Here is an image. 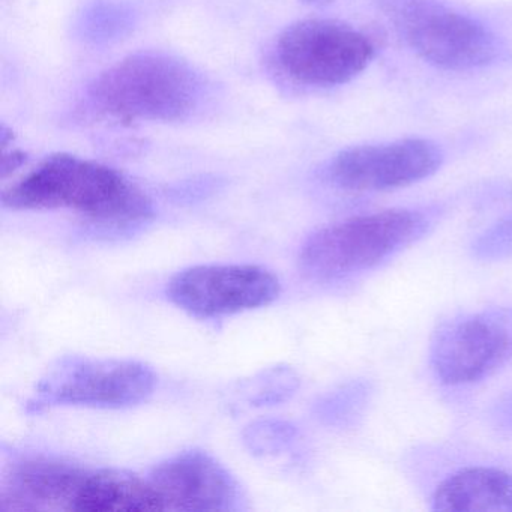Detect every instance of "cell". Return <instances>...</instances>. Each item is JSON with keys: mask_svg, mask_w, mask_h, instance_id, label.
<instances>
[{"mask_svg": "<svg viewBox=\"0 0 512 512\" xmlns=\"http://www.w3.org/2000/svg\"><path fill=\"white\" fill-rule=\"evenodd\" d=\"M5 208L67 209L101 229L130 230L154 215L149 197L127 176L97 161L52 155L2 194Z\"/></svg>", "mask_w": 512, "mask_h": 512, "instance_id": "obj_1", "label": "cell"}, {"mask_svg": "<svg viewBox=\"0 0 512 512\" xmlns=\"http://www.w3.org/2000/svg\"><path fill=\"white\" fill-rule=\"evenodd\" d=\"M193 68L172 56L139 53L104 71L89 86L95 112L119 122H175L202 100Z\"/></svg>", "mask_w": 512, "mask_h": 512, "instance_id": "obj_2", "label": "cell"}, {"mask_svg": "<svg viewBox=\"0 0 512 512\" xmlns=\"http://www.w3.org/2000/svg\"><path fill=\"white\" fill-rule=\"evenodd\" d=\"M428 218L413 209H388L323 227L302 245V271L316 280H341L368 271L425 235Z\"/></svg>", "mask_w": 512, "mask_h": 512, "instance_id": "obj_3", "label": "cell"}, {"mask_svg": "<svg viewBox=\"0 0 512 512\" xmlns=\"http://www.w3.org/2000/svg\"><path fill=\"white\" fill-rule=\"evenodd\" d=\"M157 382L148 364L133 359L65 356L41 377L28 410L40 412L56 406L124 409L148 400Z\"/></svg>", "mask_w": 512, "mask_h": 512, "instance_id": "obj_4", "label": "cell"}, {"mask_svg": "<svg viewBox=\"0 0 512 512\" xmlns=\"http://www.w3.org/2000/svg\"><path fill=\"white\" fill-rule=\"evenodd\" d=\"M275 56L296 83L326 88L359 76L373 61L374 46L347 23L313 19L287 28L278 38Z\"/></svg>", "mask_w": 512, "mask_h": 512, "instance_id": "obj_5", "label": "cell"}, {"mask_svg": "<svg viewBox=\"0 0 512 512\" xmlns=\"http://www.w3.org/2000/svg\"><path fill=\"white\" fill-rule=\"evenodd\" d=\"M395 25L419 58L443 70H478L499 56V43L484 25L436 0H403Z\"/></svg>", "mask_w": 512, "mask_h": 512, "instance_id": "obj_6", "label": "cell"}, {"mask_svg": "<svg viewBox=\"0 0 512 512\" xmlns=\"http://www.w3.org/2000/svg\"><path fill=\"white\" fill-rule=\"evenodd\" d=\"M511 359L512 308L455 317L440 326L431 341V367L449 386L479 382Z\"/></svg>", "mask_w": 512, "mask_h": 512, "instance_id": "obj_7", "label": "cell"}, {"mask_svg": "<svg viewBox=\"0 0 512 512\" xmlns=\"http://www.w3.org/2000/svg\"><path fill=\"white\" fill-rule=\"evenodd\" d=\"M280 280L257 265H200L170 280V301L202 319L233 316L272 304L280 296Z\"/></svg>", "mask_w": 512, "mask_h": 512, "instance_id": "obj_8", "label": "cell"}, {"mask_svg": "<svg viewBox=\"0 0 512 512\" xmlns=\"http://www.w3.org/2000/svg\"><path fill=\"white\" fill-rule=\"evenodd\" d=\"M443 152L427 139H404L355 146L340 152L328 167L329 181L356 193L409 187L437 172Z\"/></svg>", "mask_w": 512, "mask_h": 512, "instance_id": "obj_9", "label": "cell"}, {"mask_svg": "<svg viewBox=\"0 0 512 512\" xmlns=\"http://www.w3.org/2000/svg\"><path fill=\"white\" fill-rule=\"evenodd\" d=\"M149 482L164 511H236L242 494L232 473L208 452H179L158 464Z\"/></svg>", "mask_w": 512, "mask_h": 512, "instance_id": "obj_10", "label": "cell"}, {"mask_svg": "<svg viewBox=\"0 0 512 512\" xmlns=\"http://www.w3.org/2000/svg\"><path fill=\"white\" fill-rule=\"evenodd\" d=\"M88 469L50 457L14 464L2 488L4 511H71Z\"/></svg>", "mask_w": 512, "mask_h": 512, "instance_id": "obj_11", "label": "cell"}, {"mask_svg": "<svg viewBox=\"0 0 512 512\" xmlns=\"http://www.w3.org/2000/svg\"><path fill=\"white\" fill-rule=\"evenodd\" d=\"M433 511L512 512V475L494 467H466L437 485Z\"/></svg>", "mask_w": 512, "mask_h": 512, "instance_id": "obj_12", "label": "cell"}, {"mask_svg": "<svg viewBox=\"0 0 512 512\" xmlns=\"http://www.w3.org/2000/svg\"><path fill=\"white\" fill-rule=\"evenodd\" d=\"M71 511H164V505L149 479L119 470L88 469Z\"/></svg>", "mask_w": 512, "mask_h": 512, "instance_id": "obj_13", "label": "cell"}, {"mask_svg": "<svg viewBox=\"0 0 512 512\" xmlns=\"http://www.w3.org/2000/svg\"><path fill=\"white\" fill-rule=\"evenodd\" d=\"M298 383V377L292 370L278 367L245 383L242 394L250 406H268L287 400L290 395L295 394Z\"/></svg>", "mask_w": 512, "mask_h": 512, "instance_id": "obj_14", "label": "cell"}, {"mask_svg": "<svg viewBox=\"0 0 512 512\" xmlns=\"http://www.w3.org/2000/svg\"><path fill=\"white\" fill-rule=\"evenodd\" d=\"M368 389L364 383H350L328 395L317 406V415L326 424L341 425L352 421L367 403Z\"/></svg>", "mask_w": 512, "mask_h": 512, "instance_id": "obj_15", "label": "cell"}, {"mask_svg": "<svg viewBox=\"0 0 512 512\" xmlns=\"http://www.w3.org/2000/svg\"><path fill=\"white\" fill-rule=\"evenodd\" d=\"M472 251L476 259L488 262L512 257V217L484 230L473 242Z\"/></svg>", "mask_w": 512, "mask_h": 512, "instance_id": "obj_16", "label": "cell"}, {"mask_svg": "<svg viewBox=\"0 0 512 512\" xmlns=\"http://www.w3.org/2000/svg\"><path fill=\"white\" fill-rule=\"evenodd\" d=\"M295 436V428L287 422L262 421L248 427L245 442L257 454L277 452Z\"/></svg>", "mask_w": 512, "mask_h": 512, "instance_id": "obj_17", "label": "cell"}, {"mask_svg": "<svg viewBox=\"0 0 512 512\" xmlns=\"http://www.w3.org/2000/svg\"><path fill=\"white\" fill-rule=\"evenodd\" d=\"M310 2H317L319 4V2H331V0H310Z\"/></svg>", "mask_w": 512, "mask_h": 512, "instance_id": "obj_18", "label": "cell"}]
</instances>
